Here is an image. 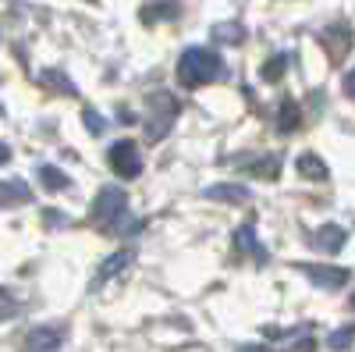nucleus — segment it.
I'll return each mask as SVG.
<instances>
[{"instance_id": "1", "label": "nucleus", "mask_w": 355, "mask_h": 352, "mask_svg": "<svg viewBox=\"0 0 355 352\" xmlns=\"http://www.w3.org/2000/svg\"><path fill=\"white\" fill-rule=\"evenodd\" d=\"M220 78H227V65L214 50L189 47L178 57V82H182L185 90H199V85H210V82H220Z\"/></svg>"}, {"instance_id": "2", "label": "nucleus", "mask_w": 355, "mask_h": 352, "mask_svg": "<svg viewBox=\"0 0 355 352\" xmlns=\"http://www.w3.org/2000/svg\"><path fill=\"white\" fill-rule=\"evenodd\" d=\"M178 110H182V107H178V100L171 93H150V97H146V117H142L146 139H150V142L164 139L171 132V125H174Z\"/></svg>"}, {"instance_id": "3", "label": "nucleus", "mask_w": 355, "mask_h": 352, "mask_svg": "<svg viewBox=\"0 0 355 352\" xmlns=\"http://www.w3.org/2000/svg\"><path fill=\"white\" fill-rule=\"evenodd\" d=\"M125 214H128V196H125V189H117V185L100 189L96 199H93V210H89V217H93L96 224H107V228H114Z\"/></svg>"}, {"instance_id": "4", "label": "nucleus", "mask_w": 355, "mask_h": 352, "mask_svg": "<svg viewBox=\"0 0 355 352\" xmlns=\"http://www.w3.org/2000/svg\"><path fill=\"white\" fill-rule=\"evenodd\" d=\"M107 164H110V171L117 174V178H125V182L142 174V157H139V146L132 139H117L107 150Z\"/></svg>"}, {"instance_id": "5", "label": "nucleus", "mask_w": 355, "mask_h": 352, "mask_svg": "<svg viewBox=\"0 0 355 352\" xmlns=\"http://www.w3.org/2000/svg\"><path fill=\"white\" fill-rule=\"evenodd\" d=\"M295 267H299L316 288H327V292H338L352 281L348 267H323V263H295Z\"/></svg>"}, {"instance_id": "6", "label": "nucleus", "mask_w": 355, "mask_h": 352, "mask_svg": "<svg viewBox=\"0 0 355 352\" xmlns=\"http://www.w3.org/2000/svg\"><path fill=\"white\" fill-rule=\"evenodd\" d=\"M231 164H239V167H245V171L259 174V178H266V182H274L277 174H281V167H284L281 153H259V157H239V160H231Z\"/></svg>"}, {"instance_id": "7", "label": "nucleus", "mask_w": 355, "mask_h": 352, "mask_svg": "<svg viewBox=\"0 0 355 352\" xmlns=\"http://www.w3.org/2000/svg\"><path fill=\"white\" fill-rule=\"evenodd\" d=\"M64 345V328H33L25 335V352H57Z\"/></svg>"}, {"instance_id": "8", "label": "nucleus", "mask_w": 355, "mask_h": 352, "mask_svg": "<svg viewBox=\"0 0 355 352\" xmlns=\"http://www.w3.org/2000/svg\"><path fill=\"white\" fill-rule=\"evenodd\" d=\"M345 242H348V231H345L341 224H320V228L313 231V246L323 249V253H341Z\"/></svg>"}, {"instance_id": "9", "label": "nucleus", "mask_w": 355, "mask_h": 352, "mask_svg": "<svg viewBox=\"0 0 355 352\" xmlns=\"http://www.w3.org/2000/svg\"><path fill=\"white\" fill-rule=\"evenodd\" d=\"M323 43H327V50H331V57H341L348 53V47H352V33H348V25L345 22H338V25H327L323 28Z\"/></svg>"}, {"instance_id": "10", "label": "nucleus", "mask_w": 355, "mask_h": 352, "mask_svg": "<svg viewBox=\"0 0 355 352\" xmlns=\"http://www.w3.org/2000/svg\"><path fill=\"white\" fill-rule=\"evenodd\" d=\"M234 246H239L245 256H252L256 263H266V249L259 246V239H256V228H252V224H242L239 231H234Z\"/></svg>"}, {"instance_id": "11", "label": "nucleus", "mask_w": 355, "mask_h": 352, "mask_svg": "<svg viewBox=\"0 0 355 352\" xmlns=\"http://www.w3.org/2000/svg\"><path fill=\"white\" fill-rule=\"evenodd\" d=\"M202 196H206V199H217V203H249V189H245V185H234V182L210 185Z\"/></svg>"}, {"instance_id": "12", "label": "nucleus", "mask_w": 355, "mask_h": 352, "mask_svg": "<svg viewBox=\"0 0 355 352\" xmlns=\"http://www.w3.org/2000/svg\"><path fill=\"white\" fill-rule=\"evenodd\" d=\"M36 178L43 182L46 192H64V189L71 185L68 174H64L61 167H53V164H40V167H36Z\"/></svg>"}, {"instance_id": "13", "label": "nucleus", "mask_w": 355, "mask_h": 352, "mask_svg": "<svg viewBox=\"0 0 355 352\" xmlns=\"http://www.w3.org/2000/svg\"><path fill=\"white\" fill-rule=\"evenodd\" d=\"M302 125V110H299V103H295L291 97H284L281 100V107H277V132H295Z\"/></svg>"}, {"instance_id": "14", "label": "nucleus", "mask_w": 355, "mask_h": 352, "mask_svg": "<svg viewBox=\"0 0 355 352\" xmlns=\"http://www.w3.org/2000/svg\"><path fill=\"white\" fill-rule=\"evenodd\" d=\"M295 167H299V174L309 178V182H327L331 178V171H327V164L320 160V153H302Z\"/></svg>"}, {"instance_id": "15", "label": "nucleus", "mask_w": 355, "mask_h": 352, "mask_svg": "<svg viewBox=\"0 0 355 352\" xmlns=\"http://www.w3.org/2000/svg\"><path fill=\"white\" fill-rule=\"evenodd\" d=\"M28 199H33V189H28L21 178H4V185H0V203H4V207L28 203Z\"/></svg>"}, {"instance_id": "16", "label": "nucleus", "mask_w": 355, "mask_h": 352, "mask_svg": "<svg viewBox=\"0 0 355 352\" xmlns=\"http://www.w3.org/2000/svg\"><path fill=\"white\" fill-rule=\"evenodd\" d=\"M178 11H182L178 4H146V8H139V18L146 25H157V22H174Z\"/></svg>"}, {"instance_id": "17", "label": "nucleus", "mask_w": 355, "mask_h": 352, "mask_svg": "<svg viewBox=\"0 0 355 352\" xmlns=\"http://www.w3.org/2000/svg\"><path fill=\"white\" fill-rule=\"evenodd\" d=\"M132 260H135V253H132V249H117L114 256H107V260L100 263V278H114V274H121Z\"/></svg>"}, {"instance_id": "18", "label": "nucleus", "mask_w": 355, "mask_h": 352, "mask_svg": "<svg viewBox=\"0 0 355 352\" xmlns=\"http://www.w3.org/2000/svg\"><path fill=\"white\" fill-rule=\"evenodd\" d=\"M214 40L239 47V43H245V25H239V22H220V25H214Z\"/></svg>"}, {"instance_id": "19", "label": "nucleus", "mask_w": 355, "mask_h": 352, "mask_svg": "<svg viewBox=\"0 0 355 352\" xmlns=\"http://www.w3.org/2000/svg\"><path fill=\"white\" fill-rule=\"evenodd\" d=\"M43 82L46 85H53V90H61L64 97H78V90H75V82L64 75V68H50L46 75H43Z\"/></svg>"}, {"instance_id": "20", "label": "nucleus", "mask_w": 355, "mask_h": 352, "mask_svg": "<svg viewBox=\"0 0 355 352\" xmlns=\"http://www.w3.org/2000/svg\"><path fill=\"white\" fill-rule=\"evenodd\" d=\"M284 72H288V57L281 53V57H270V61L263 65V72H259V75H263V82H277Z\"/></svg>"}, {"instance_id": "21", "label": "nucleus", "mask_w": 355, "mask_h": 352, "mask_svg": "<svg viewBox=\"0 0 355 352\" xmlns=\"http://www.w3.org/2000/svg\"><path fill=\"white\" fill-rule=\"evenodd\" d=\"M82 121H85L89 135H103V128H107V121H103V114H100L96 107H82Z\"/></svg>"}, {"instance_id": "22", "label": "nucleus", "mask_w": 355, "mask_h": 352, "mask_svg": "<svg viewBox=\"0 0 355 352\" xmlns=\"http://www.w3.org/2000/svg\"><path fill=\"white\" fill-rule=\"evenodd\" d=\"M352 338H355V328H341V331H334V335L327 338V345L341 352V349H348V345H352Z\"/></svg>"}, {"instance_id": "23", "label": "nucleus", "mask_w": 355, "mask_h": 352, "mask_svg": "<svg viewBox=\"0 0 355 352\" xmlns=\"http://www.w3.org/2000/svg\"><path fill=\"white\" fill-rule=\"evenodd\" d=\"M345 97H352V100H355V72H348V75H345Z\"/></svg>"}, {"instance_id": "24", "label": "nucleus", "mask_w": 355, "mask_h": 352, "mask_svg": "<svg viewBox=\"0 0 355 352\" xmlns=\"http://www.w3.org/2000/svg\"><path fill=\"white\" fill-rule=\"evenodd\" d=\"M239 352H274V349H266V345H242Z\"/></svg>"}, {"instance_id": "25", "label": "nucleus", "mask_w": 355, "mask_h": 352, "mask_svg": "<svg viewBox=\"0 0 355 352\" xmlns=\"http://www.w3.org/2000/svg\"><path fill=\"white\" fill-rule=\"evenodd\" d=\"M352 306H355V299H352Z\"/></svg>"}]
</instances>
